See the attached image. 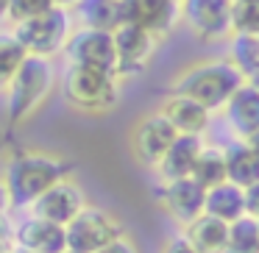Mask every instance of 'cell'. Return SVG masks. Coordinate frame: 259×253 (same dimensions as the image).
<instances>
[{
  "label": "cell",
  "mask_w": 259,
  "mask_h": 253,
  "mask_svg": "<svg viewBox=\"0 0 259 253\" xmlns=\"http://www.w3.org/2000/svg\"><path fill=\"white\" fill-rule=\"evenodd\" d=\"M242 84L245 78L229 59H206L179 73V78L173 81V92L201 103L206 112H223V106Z\"/></svg>",
  "instance_id": "2"
},
{
  "label": "cell",
  "mask_w": 259,
  "mask_h": 253,
  "mask_svg": "<svg viewBox=\"0 0 259 253\" xmlns=\"http://www.w3.org/2000/svg\"><path fill=\"white\" fill-rule=\"evenodd\" d=\"M117 3H120V0H117Z\"/></svg>",
  "instance_id": "40"
},
{
  "label": "cell",
  "mask_w": 259,
  "mask_h": 253,
  "mask_svg": "<svg viewBox=\"0 0 259 253\" xmlns=\"http://www.w3.org/2000/svg\"><path fill=\"white\" fill-rule=\"evenodd\" d=\"M226 156V181L240 189H248L259 181V159L251 153V147L242 139H234L231 145H223Z\"/></svg>",
  "instance_id": "19"
},
{
  "label": "cell",
  "mask_w": 259,
  "mask_h": 253,
  "mask_svg": "<svg viewBox=\"0 0 259 253\" xmlns=\"http://www.w3.org/2000/svg\"><path fill=\"white\" fill-rule=\"evenodd\" d=\"M78 0H51V6H56V9H70V6H75Z\"/></svg>",
  "instance_id": "33"
},
{
  "label": "cell",
  "mask_w": 259,
  "mask_h": 253,
  "mask_svg": "<svg viewBox=\"0 0 259 253\" xmlns=\"http://www.w3.org/2000/svg\"><path fill=\"white\" fill-rule=\"evenodd\" d=\"M12 34L28 56L51 59L53 53L64 50V45L70 39V14H67V9L53 6L45 14H39V17L17 23Z\"/></svg>",
  "instance_id": "6"
},
{
  "label": "cell",
  "mask_w": 259,
  "mask_h": 253,
  "mask_svg": "<svg viewBox=\"0 0 259 253\" xmlns=\"http://www.w3.org/2000/svg\"><path fill=\"white\" fill-rule=\"evenodd\" d=\"M14 250H17V247H14ZM17 253H31V250H17Z\"/></svg>",
  "instance_id": "36"
},
{
  "label": "cell",
  "mask_w": 259,
  "mask_h": 253,
  "mask_svg": "<svg viewBox=\"0 0 259 253\" xmlns=\"http://www.w3.org/2000/svg\"><path fill=\"white\" fill-rule=\"evenodd\" d=\"M162 253H195V250H192L184 242V236L179 234V236H173V239H167V245L162 247Z\"/></svg>",
  "instance_id": "29"
},
{
  "label": "cell",
  "mask_w": 259,
  "mask_h": 253,
  "mask_svg": "<svg viewBox=\"0 0 259 253\" xmlns=\"http://www.w3.org/2000/svg\"><path fill=\"white\" fill-rule=\"evenodd\" d=\"M226 253H259V223L253 217H240L229 225Z\"/></svg>",
  "instance_id": "24"
},
{
  "label": "cell",
  "mask_w": 259,
  "mask_h": 253,
  "mask_svg": "<svg viewBox=\"0 0 259 253\" xmlns=\"http://www.w3.org/2000/svg\"><path fill=\"white\" fill-rule=\"evenodd\" d=\"M256 223H259V220H256Z\"/></svg>",
  "instance_id": "41"
},
{
  "label": "cell",
  "mask_w": 259,
  "mask_h": 253,
  "mask_svg": "<svg viewBox=\"0 0 259 253\" xmlns=\"http://www.w3.org/2000/svg\"><path fill=\"white\" fill-rule=\"evenodd\" d=\"M179 12L201 42H220L231 36V0H181Z\"/></svg>",
  "instance_id": "8"
},
{
  "label": "cell",
  "mask_w": 259,
  "mask_h": 253,
  "mask_svg": "<svg viewBox=\"0 0 259 253\" xmlns=\"http://www.w3.org/2000/svg\"><path fill=\"white\" fill-rule=\"evenodd\" d=\"M6 9H9V0H0V20L6 17Z\"/></svg>",
  "instance_id": "34"
},
{
  "label": "cell",
  "mask_w": 259,
  "mask_h": 253,
  "mask_svg": "<svg viewBox=\"0 0 259 253\" xmlns=\"http://www.w3.org/2000/svg\"><path fill=\"white\" fill-rule=\"evenodd\" d=\"M176 128L162 117L159 112H151L145 117L137 120V125L131 128L128 145L134 159L148 170H156L159 162L164 159V153L170 150V145L176 142Z\"/></svg>",
  "instance_id": "7"
},
{
  "label": "cell",
  "mask_w": 259,
  "mask_h": 253,
  "mask_svg": "<svg viewBox=\"0 0 259 253\" xmlns=\"http://www.w3.org/2000/svg\"><path fill=\"white\" fill-rule=\"evenodd\" d=\"M125 236V228L120 217H114L109 209L87 203L67 225H64V239L70 253H98L101 247L112 245L114 239Z\"/></svg>",
  "instance_id": "5"
},
{
  "label": "cell",
  "mask_w": 259,
  "mask_h": 253,
  "mask_svg": "<svg viewBox=\"0 0 259 253\" xmlns=\"http://www.w3.org/2000/svg\"><path fill=\"white\" fill-rule=\"evenodd\" d=\"M12 245L17 250H31V253H64L67 250V239H64V228L51 220L42 217H25L23 223L14 228Z\"/></svg>",
  "instance_id": "14"
},
{
  "label": "cell",
  "mask_w": 259,
  "mask_h": 253,
  "mask_svg": "<svg viewBox=\"0 0 259 253\" xmlns=\"http://www.w3.org/2000/svg\"><path fill=\"white\" fill-rule=\"evenodd\" d=\"M203 136H176V142L170 145V150L164 153V159L159 162L156 173L162 181H179V178H190L195 162L203 150Z\"/></svg>",
  "instance_id": "17"
},
{
  "label": "cell",
  "mask_w": 259,
  "mask_h": 253,
  "mask_svg": "<svg viewBox=\"0 0 259 253\" xmlns=\"http://www.w3.org/2000/svg\"><path fill=\"white\" fill-rule=\"evenodd\" d=\"M184 242L192 247L195 253H226V242H229V223L218 217L201 214L192 223L184 225L181 231Z\"/></svg>",
  "instance_id": "18"
},
{
  "label": "cell",
  "mask_w": 259,
  "mask_h": 253,
  "mask_svg": "<svg viewBox=\"0 0 259 253\" xmlns=\"http://www.w3.org/2000/svg\"><path fill=\"white\" fill-rule=\"evenodd\" d=\"M28 53L23 50L14 34H0V86H6L14 78V73L20 70V64L25 62Z\"/></svg>",
  "instance_id": "25"
},
{
  "label": "cell",
  "mask_w": 259,
  "mask_h": 253,
  "mask_svg": "<svg viewBox=\"0 0 259 253\" xmlns=\"http://www.w3.org/2000/svg\"><path fill=\"white\" fill-rule=\"evenodd\" d=\"M203 197H206V189H201L192 178L162 181V186H159V192H156L159 206H162L164 214L173 217L181 228L203 214Z\"/></svg>",
  "instance_id": "13"
},
{
  "label": "cell",
  "mask_w": 259,
  "mask_h": 253,
  "mask_svg": "<svg viewBox=\"0 0 259 253\" xmlns=\"http://www.w3.org/2000/svg\"><path fill=\"white\" fill-rule=\"evenodd\" d=\"M98 253H140V247H137V242L125 234V236H120V239H114L112 245L101 247Z\"/></svg>",
  "instance_id": "27"
},
{
  "label": "cell",
  "mask_w": 259,
  "mask_h": 253,
  "mask_svg": "<svg viewBox=\"0 0 259 253\" xmlns=\"http://www.w3.org/2000/svg\"><path fill=\"white\" fill-rule=\"evenodd\" d=\"M48 9H53L51 0H9L6 17L17 25V23H25V20H34L39 14H45Z\"/></svg>",
  "instance_id": "26"
},
{
  "label": "cell",
  "mask_w": 259,
  "mask_h": 253,
  "mask_svg": "<svg viewBox=\"0 0 259 253\" xmlns=\"http://www.w3.org/2000/svg\"><path fill=\"white\" fill-rule=\"evenodd\" d=\"M75 12H78V20L84 23V28H92V31L112 34L123 23V12H120L117 0H78Z\"/></svg>",
  "instance_id": "21"
},
{
  "label": "cell",
  "mask_w": 259,
  "mask_h": 253,
  "mask_svg": "<svg viewBox=\"0 0 259 253\" xmlns=\"http://www.w3.org/2000/svg\"><path fill=\"white\" fill-rule=\"evenodd\" d=\"M120 12H123V23L140 25L156 39L167 36L181 20L179 3L173 0H120Z\"/></svg>",
  "instance_id": "12"
},
{
  "label": "cell",
  "mask_w": 259,
  "mask_h": 253,
  "mask_svg": "<svg viewBox=\"0 0 259 253\" xmlns=\"http://www.w3.org/2000/svg\"><path fill=\"white\" fill-rule=\"evenodd\" d=\"M9 253H17V250H14V247H12V250H9Z\"/></svg>",
  "instance_id": "37"
},
{
  "label": "cell",
  "mask_w": 259,
  "mask_h": 253,
  "mask_svg": "<svg viewBox=\"0 0 259 253\" xmlns=\"http://www.w3.org/2000/svg\"><path fill=\"white\" fill-rule=\"evenodd\" d=\"M64 97L70 106L84 114H106L120 100L117 75L98 67L70 64L67 75H64Z\"/></svg>",
  "instance_id": "4"
},
{
  "label": "cell",
  "mask_w": 259,
  "mask_h": 253,
  "mask_svg": "<svg viewBox=\"0 0 259 253\" xmlns=\"http://www.w3.org/2000/svg\"><path fill=\"white\" fill-rule=\"evenodd\" d=\"M53 89V64L39 56H25L14 78L6 84V112H9V125H23L31 120L39 106L48 100Z\"/></svg>",
  "instance_id": "3"
},
{
  "label": "cell",
  "mask_w": 259,
  "mask_h": 253,
  "mask_svg": "<svg viewBox=\"0 0 259 253\" xmlns=\"http://www.w3.org/2000/svg\"><path fill=\"white\" fill-rule=\"evenodd\" d=\"M237 3H259V0H231V6H237Z\"/></svg>",
  "instance_id": "35"
},
{
  "label": "cell",
  "mask_w": 259,
  "mask_h": 253,
  "mask_svg": "<svg viewBox=\"0 0 259 253\" xmlns=\"http://www.w3.org/2000/svg\"><path fill=\"white\" fill-rule=\"evenodd\" d=\"M223 117L237 139H248L251 134H256L259 131V86L242 84L231 95V100L223 106Z\"/></svg>",
  "instance_id": "16"
},
{
  "label": "cell",
  "mask_w": 259,
  "mask_h": 253,
  "mask_svg": "<svg viewBox=\"0 0 259 253\" xmlns=\"http://www.w3.org/2000/svg\"><path fill=\"white\" fill-rule=\"evenodd\" d=\"M229 39V62L240 70L245 84L259 86V36L231 34Z\"/></svg>",
  "instance_id": "22"
},
{
  "label": "cell",
  "mask_w": 259,
  "mask_h": 253,
  "mask_svg": "<svg viewBox=\"0 0 259 253\" xmlns=\"http://www.w3.org/2000/svg\"><path fill=\"white\" fill-rule=\"evenodd\" d=\"M173 3H181V0H173Z\"/></svg>",
  "instance_id": "38"
},
{
  "label": "cell",
  "mask_w": 259,
  "mask_h": 253,
  "mask_svg": "<svg viewBox=\"0 0 259 253\" xmlns=\"http://www.w3.org/2000/svg\"><path fill=\"white\" fill-rule=\"evenodd\" d=\"M70 64L78 67H98L106 73L117 75V53H114V39L106 31H92L81 28L75 34H70L67 45H64Z\"/></svg>",
  "instance_id": "10"
},
{
  "label": "cell",
  "mask_w": 259,
  "mask_h": 253,
  "mask_svg": "<svg viewBox=\"0 0 259 253\" xmlns=\"http://www.w3.org/2000/svg\"><path fill=\"white\" fill-rule=\"evenodd\" d=\"M64 178H73V164L67 159L48 150H20L9 159L3 186L9 192V200L17 209H31V203L45 195L53 184Z\"/></svg>",
  "instance_id": "1"
},
{
  "label": "cell",
  "mask_w": 259,
  "mask_h": 253,
  "mask_svg": "<svg viewBox=\"0 0 259 253\" xmlns=\"http://www.w3.org/2000/svg\"><path fill=\"white\" fill-rule=\"evenodd\" d=\"M201 189H212V186L226 184V156L220 145H203L201 156L195 162V170L190 175Z\"/></svg>",
  "instance_id": "23"
},
{
  "label": "cell",
  "mask_w": 259,
  "mask_h": 253,
  "mask_svg": "<svg viewBox=\"0 0 259 253\" xmlns=\"http://www.w3.org/2000/svg\"><path fill=\"white\" fill-rule=\"evenodd\" d=\"M159 114H162V117L176 128V134H181V136H203L209 128V123H212V112H206L201 103L190 100V97L176 95V92L162 100Z\"/></svg>",
  "instance_id": "15"
},
{
  "label": "cell",
  "mask_w": 259,
  "mask_h": 253,
  "mask_svg": "<svg viewBox=\"0 0 259 253\" xmlns=\"http://www.w3.org/2000/svg\"><path fill=\"white\" fill-rule=\"evenodd\" d=\"M6 150H9V128L0 125V159L6 156Z\"/></svg>",
  "instance_id": "31"
},
{
  "label": "cell",
  "mask_w": 259,
  "mask_h": 253,
  "mask_svg": "<svg viewBox=\"0 0 259 253\" xmlns=\"http://www.w3.org/2000/svg\"><path fill=\"white\" fill-rule=\"evenodd\" d=\"M84 206H87V195L78 186V181L64 178V181H59V184H53L45 195H39L31 203V214H34V217H42V220H51V223H56L64 228Z\"/></svg>",
  "instance_id": "11"
},
{
  "label": "cell",
  "mask_w": 259,
  "mask_h": 253,
  "mask_svg": "<svg viewBox=\"0 0 259 253\" xmlns=\"http://www.w3.org/2000/svg\"><path fill=\"white\" fill-rule=\"evenodd\" d=\"M242 195H245V214L259 220V181L253 186H248V189H242Z\"/></svg>",
  "instance_id": "28"
},
{
  "label": "cell",
  "mask_w": 259,
  "mask_h": 253,
  "mask_svg": "<svg viewBox=\"0 0 259 253\" xmlns=\"http://www.w3.org/2000/svg\"><path fill=\"white\" fill-rule=\"evenodd\" d=\"M9 209H12V200H9V192L3 186V181H0V220L9 217Z\"/></svg>",
  "instance_id": "30"
},
{
  "label": "cell",
  "mask_w": 259,
  "mask_h": 253,
  "mask_svg": "<svg viewBox=\"0 0 259 253\" xmlns=\"http://www.w3.org/2000/svg\"><path fill=\"white\" fill-rule=\"evenodd\" d=\"M64 253H70V250H64Z\"/></svg>",
  "instance_id": "39"
},
{
  "label": "cell",
  "mask_w": 259,
  "mask_h": 253,
  "mask_svg": "<svg viewBox=\"0 0 259 253\" xmlns=\"http://www.w3.org/2000/svg\"><path fill=\"white\" fill-rule=\"evenodd\" d=\"M112 39L114 53H117V78L142 73L153 59V50H156V36L131 23H120L112 31Z\"/></svg>",
  "instance_id": "9"
},
{
  "label": "cell",
  "mask_w": 259,
  "mask_h": 253,
  "mask_svg": "<svg viewBox=\"0 0 259 253\" xmlns=\"http://www.w3.org/2000/svg\"><path fill=\"white\" fill-rule=\"evenodd\" d=\"M203 214L209 217H218L223 223H237L240 217H245V195H242L240 186L234 184H220L206 189V197H203Z\"/></svg>",
  "instance_id": "20"
},
{
  "label": "cell",
  "mask_w": 259,
  "mask_h": 253,
  "mask_svg": "<svg viewBox=\"0 0 259 253\" xmlns=\"http://www.w3.org/2000/svg\"><path fill=\"white\" fill-rule=\"evenodd\" d=\"M242 142H245V145L251 147V153H253V156L259 159V131H256V134H251V136H248V139H242Z\"/></svg>",
  "instance_id": "32"
}]
</instances>
